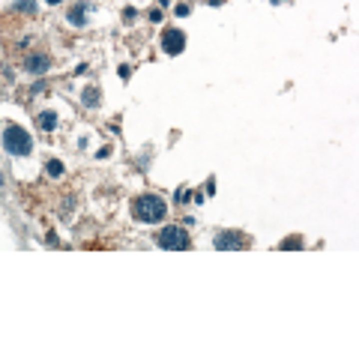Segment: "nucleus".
<instances>
[{"mask_svg":"<svg viewBox=\"0 0 359 359\" xmlns=\"http://www.w3.org/2000/svg\"><path fill=\"white\" fill-rule=\"evenodd\" d=\"M165 213H168V204H165L159 195H141V198H135V204H132V216H135L138 222H147V225L162 222Z\"/></svg>","mask_w":359,"mask_h":359,"instance_id":"obj_1","label":"nucleus"},{"mask_svg":"<svg viewBox=\"0 0 359 359\" xmlns=\"http://www.w3.org/2000/svg\"><path fill=\"white\" fill-rule=\"evenodd\" d=\"M3 150L12 156H27L33 150V138L21 126H6L3 129Z\"/></svg>","mask_w":359,"mask_h":359,"instance_id":"obj_2","label":"nucleus"},{"mask_svg":"<svg viewBox=\"0 0 359 359\" xmlns=\"http://www.w3.org/2000/svg\"><path fill=\"white\" fill-rule=\"evenodd\" d=\"M156 243H159L162 249H174V252H183V249H189V234H186V228L168 225V228H162V231H159Z\"/></svg>","mask_w":359,"mask_h":359,"instance_id":"obj_3","label":"nucleus"},{"mask_svg":"<svg viewBox=\"0 0 359 359\" xmlns=\"http://www.w3.org/2000/svg\"><path fill=\"white\" fill-rule=\"evenodd\" d=\"M183 48H186V33L177 30V27H168V30L162 33V51L171 54V57H177Z\"/></svg>","mask_w":359,"mask_h":359,"instance_id":"obj_4","label":"nucleus"},{"mask_svg":"<svg viewBox=\"0 0 359 359\" xmlns=\"http://www.w3.org/2000/svg\"><path fill=\"white\" fill-rule=\"evenodd\" d=\"M213 246L222 249V252H228V249H243V246H246V237H243L240 231H219L216 240H213Z\"/></svg>","mask_w":359,"mask_h":359,"instance_id":"obj_5","label":"nucleus"},{"mask_svg":"<svg viewBox=\"0 0 359 359\" xmlns=\"http://www.w3.org/2000/svg\"><path fill=\"white\" fill-rule=\"evenodd\" d=\"M87 12H90V3L87 0H81V3H75L72 9H69V24H75V27H84L87 24Z\"/></svg>","mask_w":359,"mask_h":359,"instance_id":"obj_6","label":"nucleus"},{"mask_svg":"<svg viewBox=\"0 0 359 359\" xmlns=\"http://www.w3.org/2000/svg\"><path fill=\"white\" fill-rule=\"evenodd\" d=\"M24 69L33 72V75L48 72V54H30V57H24Z\"/></svg>","mask_w":359,"mask_h":359,"instance_id":"obj_7","label":"nucleus"},{"mask_svg":"<svg viewBox=\"0 0 359 359\" xmlns=\"http://www.w3.org/2000/svg\"><path fill=\"white\" fill-rule=\"evenodd\" d=\"M36 126H39L42 132H51V129L57 126V114H54V111H42V114L36 117Z\"/></svg>","mask_w":359,"mask_h":359,"instance_id":"obj_8","label":"nucleus"},{"mask_svg":"<svg viewBox=\"0 0 359 359\" xmlns=\"http://www.w3.org/2000/svg\"><path fill=\"white\" fill-rule=\"evenodd\" d=\"M84 105H87V108L99 105V90H96V87H87V90H84Z\"/></svg>","mask_w":359,"mask_h":359,"instance_id":"obj_9","label":"nucleus"},{"mask_svg":"<svg viewBox=\"0 0 359 359\" xmlns=\"http://www.w3.org/2000/svg\"><path fill=\"white\" fill-rule=\"evenodd\" d=\"M45 168H48V174H51V177H63V162H60V159H51Z\"/></svg>","mask_w":359,"mask_h":359,"instance_id":"obj_10","label":"nucleus"},{"mask_svg":"<svg viewBox=\"0 0 359 359\" xmlns=\"http://www.w3.org/2000/svg\"><path fill=\"white\" fill-rule=\"evenodd\" d=\"M15 9H18V12L33 15V12H36V3H33V0H18V3H15Z\"/></svg>","mask_w":359,"mask_h":359,"instance_id":"obj_11","label":"nucleus"},{"mask_svg":"<svg viewBox=\"0 0 359 359\" xmlns=\"http://www.w3.org/2000/svg\"><path fill=\"white\" fill-rule=\"evenodd\" d=\"M174 12H177V18H186V15H189V3H177Z\"/></svg>","mask_w":359,"mask_h":359,"instance_id":"obj_12","label":"nucleus"},{"mask_svg":"<svg viewBox=\"0 0 359 359\" xmlns=\"http://www.w3.org/2000/svg\"><path fill=\"white\" fill-rule=\"evenodd\" d=\"M177 201L186 204V201H189V189H180V192H177Z\"/></svg>","mask_w":359,"mask_h":359,"instance_id":"obj_13","label":"nucleus"},{"mask_svg":"<svg viewBox=\"0 0 359 359\" xmlns=\"http://www.w3.org/2000/svg\"><path fill=\"white\" fill-rule=\"evenodd\" d=\"M129 72H132L129 66H120V78H123V81H129Z\"/></svg>","mask_w":359,"mask_h":359,"instance_id":"obj_14","label":"nucleus"},{"mask_svg":"<svg viewBox=\"0 0 359 359\" xmlns=\"http://www.w3.org/2000/svg\"><path fill=\"white\" fill-rule=\"evenodd\" d=\"M48 3H60V0H48Z\"/></svg>","mask_w":359,"mask_h":359,"instance_id":"obj_15","label":"nucleus"}]
</instances>
